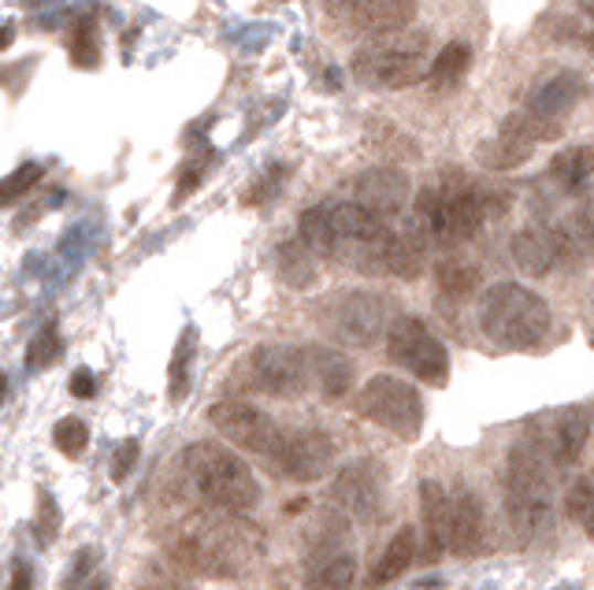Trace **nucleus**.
<instances>
[{
  "instance_id": "f257e3e1",
  "label": "nucleus",
  "mask_w": 594,
  "mask_h": 590,
  "mask_svg": "<svg viewBox=\"0 0 594 590\" xmlns=\"http://www.w3.org/2000/svg\"><path fill=\"white\" fill-rule=\"evenodd\" d=\"M416 230L427 234L438 246H460L473 242L487 223L484 190L465 171H446L443 186H427L416 197Z\"/></svg>"
},
{
  "instance_id": "f03ea898",
  "label": "nucleus",
  "mask_w": 594,
  "mask_h": 590,
  "mask_svg": "<svg viewBox=\"0 0 594 590\" xmlns=\"http://www.w3.org/2000/svg\"><path fill=\"white\" fill-rule=\"evenodd\" d=\"M261 554V532L242 521H201L179 535L176 557L182 568L212 579H234Z\"/></svg>"
},
{
  "instance_id": "7ed1b4c3",
  "label": "nucleus",
  "mask_w": 594,
  "mask_h": 590,
  "mask_svg": "<svg viewBox=\"0 0 594 590\" xmlns=\"http://www.w3.org/2000/svg\"><path fill=\"white\" fill-rule=\"evenodd\" d=\"M182 472H187L190 486L198 491L204 505L223 508L231 516H242L245 508L257 505V480H253L250 464L238 453L223 450L216 442H193L182 453Z\"/></svg>"
},
{
  "instance_id": "20e7f679",
  "label": "nucleus",
  "mask_w": 594,
  "mask_h": 590,
  "mask_svg": "<svg viewBox=\"0 0 594 590\" xmlns=\"http://www.w3.org/2000/svg\"><path fill=\"white\" fill-rule=\"evenodd\" d=\"M479 323L501 350H535L550 334V304L520 282H495L479 301Z\"/></svg>"
},
{
  "instance_id": "39448f33",
  "label": "nucleus",
  "mask_w": 594,
  "mask_h": 590,
  "mask_svg": "<svg viewBox=\"0 0 594 590\" xmlns=\"http://www.w3.org/2000/svg\"><path fill=\"white\" fill-rule=\"evenodd\" d=\"M427 37L424 34H409L405 30L394 37H379L375 45L357 49L350 67L361 83L375 86V89H409L427 78Z\"/></svg>"
},
{
  "instance_id": "423d86ee",
  "label": "nucleus",
  "mask_w": 594,
  "mask_h": 590,
  "mask_svg": "<svg viewBox=\"0 0 594 590\" xmlns=\"http://www.w3.org/2000/svg\"><path fill=\"white\" fill-rule=\"evenodd\" d=\"M506 521L520 538H539L550 532V491L547 472L531 450H517L506 464Z\"/></svg>"
},
{
  "instance_id": "0eeeda50",
  "label": "nucleus",
  "mask_w": 594,
  "mask_h": 590,
  "mask_svg": "<svg viewBox=\"0 0 594 590\" xmlns=\"http://www.w3.org/2000/svg\"><path fill=\"white\" fill-rule=\"evenodd\" d=\"M361 412L397 439H416L424 431V398L416 386L394 375H372L361 390Z\"/></svg>"
},
{
  "instance_id": "6e6552de",
  "label": "nucleus",
  "mask_w": 594,
  "mask_h": 590,
  "mask_svg": "<svg viewBox=\"0 0 594 590\" xmlns=\"http://www.w3.org/2000/svg\"><path fill=\"white\" fill-rule=\"evenodd\" d=\"M386 353L391 361L402 364L405 372H413L420 383H446L449 375V353L446 345L435 339L432 328L416 317H397L386 328Z\"/></svg>"
},
{
  "instance_id": "1a4fd4ad",
  "label": "nucleus",
  "mask_w": 594,
  "mask_h": 590,
  "mask_svg": "<svg viewBox=\"0 0 594 590\" xmlns=\"http://www.w3.org/2000/svg\"><path fill=\"white\" fill-rule=\"evenodd\" d=\"M268 461L279 468L286 480L316 483L323 480L327 468L335 461V442L331 435L316 431V427H283Z\"/></svg>"
},
{
  "instance_id": "9d476101",
  "label": "nucleus",
  "mask_w": 594,
  "mask_h": 590,
  "mask_svg": "<svg viewBox=\"0 0 594 590\" xmlns=\"http://www.w3.org/2000/svg\"><path fill=\"white\" fill-rule=\"evenodd\" d=\"M327 328H331L335 339L350 342V345H375L386 334V309L375 293L350 290L342 298H335L327 304Z\"/></svg>"
},
{
  "instance_id": "9b49d317",
  "label": "nucleus",
  "mask_w": 594,
  "mask_h": 590,
  "mask_svg": "<svg viewBox=\"0 0 594 590\" xmlns=\"http://www.w3.org/2000/svg\"><path fill=\"white\" fill-rule=\"evenodd\" d=\"M250 375L253 386L268 398H297L309 383V361H305V350H294V345H261L250 357Z\"/></svg>"
},
{
  "instance_id": "f8f14e48",
  "label": "nucleus",
  "mask_w": 594,
  "mask_h": 590,
  "mask_svg": "<svg viewBox=\"0 0 594 590\" xmlns=\"http://www.w3.org/2000/svg\"><path fill=\"white\" fill-rule=\"evenodd\" d=\"M209 420L223 439H231L238 450H253L261 457H268L275 450V439H279L283 431L268 412L253 409V405L245 401H216L209 409Z\"/></svg>"
},
{
  "instance_id": "ddd939ff",
  "label": "nucleus",
  "mask_w": 594,
  "mask_h": 590,
  "mask_svg": "<svg viewBox=\"0 0 594 590\" xmlns=\"http://www.w3.org/2000/svg\"><path fill=\"white\" fill-rule=\"evenodd\" d=\"M576 257L572 249V234L565 227H547V223H535V227H524L513 238V260L524 275H550L561 264H569Z\"/></svg>"
},
{
  "instance_id": "4468645a",
  "label": "nucleus",
  "mask_w": 594,
  "mask_h": 590,
  "mask_svg": "<svg viewBox=\"0 0 594 590\" xmlns=\"http://www.w3.org/2000/svg\"><path fill=\"white\" fill-rule=\"evenodd\" d=\"M327 8L372 37L402 34L416 15V0H327Z\"/></svg>"
},
{
  "instance_id": "2eb2a0df",
  "label": "nucleus",
  "mask_w": 594,
  "mask_h": 590,
  "mask_svg": "<svg viewBox=\"0 0 594 590\" xmlns=\"http://www.w3.org/2000/svg\"><path fill=\"white\" fill-rule=\"evenodd\" d=\"M353 205L379 219H394L409 205V179L397 168H368L353 179Z\"/></svg>"
},
{
  "instance_id": "dca6fc26",
  "label": "nucleus",
  "mask_w": 594,
  "mask_h": 590,
  "mask_svg": "<svg viewBox=\"0 0 594 590\" xmlns=\"http://www.w3.org/2000/svg\"><path fill=\"white\" fill-rule=\"evenodd\" d=\"M335 497L357 516H375L379 502H383V472L375 461H353L338 472Z\"/></svg>"
},
{
  "instance_id": "f3484780",
  "label": "nucleus",
  "mask_w": 594,
  "mask_h": 590,
  "mask_svg": "<svg viewBox=\"0 0 594 590\" xmlns=\"http://www.w3.org/2000/svg\"><path fill=\"white\" fill-rule=\"evenodd\" d=\"M484 546V502L473 491L449 494V521H446V549L460 557H473Z\"/></svg>"
},
{
  "instance_id": "a211bd4d",
  "label": "nucleus",
  "mask_w": 594,
  "mask_h": 590,
  "mask_svg": "<svg viewBox=\"0 0 594 590\" xmlns=\"http://www.w3.org/2000/svg\"><path fill=\"white\" fill-rule=\"evenodd\" d=\"M587 94V78L576 75V71H561L550 83H542L539 89L528 94V111L535 116H547V119H561L565 111H572Z\"/></svg>"
},
{
  "instance_id": "6ab92c4d",
  "label": "nucleus",
  "mask_w": 594,
  "mask_h": 590,
  "mask_svg": "<svg viewBox=\"0 0 594 590\" xmlns=\"http://www.w3.org/2000/svg\"><path fill=\"white\" fill-rule=\"evenodd\" d=\"M305 361H309V375L316 383H320V394L323 398H346L353 386V364L342 357V353L327 350V345H312V350H305Z\"/></svg>"
},
{
  "instance_id": "aec40b11",
  "label": "nucleus",
  "mask_w": 594,
  "mask_h": 590,
  "mask_svg": "<svg viewBox=\"0 0 594 590\" xmlns=\"http://www.w3.org/2000/svg\"><path fill=\"white\" fill-rule=\"evenodd\" d=\"M420 508H424L427 554H446V521H449V491L438 480L420 483Z\"/></svg>"
},
{
  "instance_id": "412c9836",
  "label": "nucleus",
  "mask_w": 594,
  "mask_h": 590,
  "mask_svg": "<svg viewBox=\"0 0 594 590\" xmlns=\"http://www.w3.org/2000/svg\"><path fill=\"white\" fill-rule=\"evenodd\" d=\"M424 271V234L420 230H394L383 253V275L397 279H416Z\"/></svg>"
},
{
  "instance_id": "4be33fe9",
  "label": "nucleus",
  "mask_w": 594,
  "mask_h": 590,
  "mask_svg": "<svg viewBox=\"0 0 594 590\" xmlns=\"http://www.w3.org/2000/svg\"><path fill=\"white\" fill-rule=\"evenodd\" d=\"M275 260H279V279L286 282V287L309 290L316 282V257L301 238L283 242L279 253H275Z\"/></svg>"
},
{
  "instance_id": "5701e85b",
  "label": "nucleus",
  "mask_w": 594,
  "mask_h": 590,
  "mask_svg": "<svg viewBox=\"0 0 594 590\" xmlns=\"http://www.w3.org/2000/svg\"><path fill=\"white\" fill-rule=\"evenodd\" d=\"M550 175L565 193H587L591 186V149L587 146H576V149H565L550 160Z\"/></svg>"
},
{
  "instance_id": "b1692460",
  "label": "nucleus",
  "mask_w": 594,
  "mask_h": 590,
  "mask_svg": "<svg viewBox=\"0 0 594 590\" xmlns=\"http://www.w3.org/2000/svg\"><path fill=\"white\" fill-rule=\"evenodd\" d=\"M413 557H416V527H402V532L391 538V546L383 549V557H379L372 583L383 587V583H391V579L405 576V568L413 565Z\"/></svg>"
},
{
  "instance_id": "393cba45",
  "label": "nucleus",
  "mask_w": 594,
  "mask_h": 590,
  "mask_svg": "<svg viewBox=\"0 0 594 590\" xmlns=\"http://www.w3.org/2000/svg\"><path fill=\"white\" fill-rule=\"evenodd\" d=\"M498 135H509L524 146L535 149L539 141H554L561 138V119H547V116H535V111H513V116L501 119Z\"/></svg>"
},
{
  "instance_id": "a878e982",
  "label": "nucleus",
  "mask_w": 594,
  "mask_h": 590,
  "mask_svg": "<svg viewBox=\"0 0 594 590\" xmlns=\"http://www.w3.org/2000/svg\"><path fill=\"white\" fill-rule=\"evenodd\" d=\"M435 282H438V293H443V298L465 301V298H473V293L479 290V268H476V264H468V260L446 257V260H438Z\"/></svg>"
},
{
  "instance_id": "bb28decb",
  "label": "nucleus",
  "mask_w": 594,
  "mask_h": 590,
  "mask_svg": "<svg viewBox=\"0 0 594 590\" xmlns=\"http://www.w3.org/2000/svg\"><path fill=\"white\" fill-rule=\"evenodd\" d=\"M587 439H591L587 405H576V409L561 416V423H558V457H561V464H576L583 457V450H587Z\"/></svg>"
},
{
  "instance_id": "cd10ccee",
  "label": "nucleus",
  "mask_w": 594,
  "mask_h": 590,
  "mask_svg": "<svg viewBox=\"0 0 594 590\" xmlns=\"http://www.w3.org/2000/svg\"><path fill=\"white\" fill-rule=\"evenodd\" d=\"M476 160L487 171H513V168L528 164V160H531V146H524V141H517L509 135H495V138L484 141V146L476 149Z\"/></svg>"
},
{
  "instance_id": "c85d7f7f",
  "label": "nucleus",
  "mask_w": 594,
  "mask_h": 590,
  "mask_svg": "<svg viewBox=\"0 0 594 590\" xmlns=\"http://www.w3.org/2000/svg\"><path fill=\"white\" fill-rule=\"evenodd\" d=\"M67 53L75 67H97L100 64V42H97V19L82 15L67 30Z\"/></svg>"
},
{
  "instance_id": "c756f323",
  "label": "nucleus",
  "mask_w": 594,
  "mask_h": 590,
  "mask_svg": "<svg viewBox=\"0 0 594 590\" xmlns=\"http://www.w3.org/2000/svg\"><path fill=\"white\" fill-rule=\"evenodd\" d=\"M353 576H357L353 557L350 554H335V557H327V561H320L312 568L305 590H350Z\"/></svg>"
},
{
  "instance_id": "7c9ffc66",
  "label": "nucleus",
  "mask_w": 594,
  "mask_h": 590,
  "mask_svg": "<svg viewBox=\"0 0 594 590\" xmlns=\"http://www.w3.org/2000/svg\"><path fill=\"white\" fill-rule=\"evenodd\" d=\"M193 353H198V328H182V339L176 345V357H171V368H168V386H171V401L176 405L187 398Z\"/></svg>"
},
{
  "instance_id": "2f4dec72",
  "label": "nucleus",
  "mask_w": 594,
  "mask_h": 590,
  "mask_svg": "<svg viewBox=\"0 0 594 590\" xmlns=\"http://www.w3.org/2000/svg\"><path fill=\"white\" fill-rule=\"evenodd\" d=\"M468 64H473V49L460 45V42H454V45H446L443 53H438V56L432 60V67H427V78H432L435 86L457 83V78L468 71Z\"/></svg>"
},
{
  "instance_id": "473e14b6",
  "label": "nucleus",
  "mask_w": 594,
  "mask_h": 590,
  "mask_svg": "<svg viewBox=\"0 0 594 590\" xmlns=\"http://www.w3.org/2000/svg\"><path fill=\"white\" fill-rule=\"evenodd\" d=\"M565 513H569V521H576L587 535L594 532V486H591L587 475L569 486V494H565Z\"/></svg>"
},
{
  "instance_id": "72a5a7b5",
  "label": "nucleus",
  "mask_w": 594,
  "mask_h": 590,
  "mask_svg": "<svg viewBox=\"0 0 594 590\" xmlns=\"http://www.w3.org/2000/svg\"><path fill=\"white\" fill-rule=\"evenodd\" d=\"M60 350H64V342H60L56 323H45V328L38 331V339L30 342V350H26V368H49V364L60 361Z\"/></svg>"
},
{
  "instance_id": "f704fd0d",
  "label": "nucleus",
  "mask_w": 594,
  "mask_h": 590,
  "mask_svg": "<svg viewBox=\"0 0 594 590\" xmlns=\"http://www.w3.org/2000/svg\"><path fill=\"white\" fill-rule=\"evenodd\" d=\"M38 179H41V164H23L8 179H0V208H8V205H15L19 197H26V193L38 186Z\"/></svg>"
},
{
  "instance_id": "c9c22d12",
  "label": "nucleus",
  "mask_w": 594,
  "mask_h": 590,
  "mask_svg": "<svg viewBox=\"0 0 594 590\" xmlns=\"http://www.w3.org/2000/svg\"><path fill=\"white\" fill-rule=\"evenodd\" d=\"M53 442H56L60 453L78 457L89 446V427L82 423L78 416H64V420L56 423V431H53Z\"/></svg>"
},
{
  "instance_id": "e433bc0d",
  "label": "nucleus",
  "mask_w": 594,
  "mask_h": 590,
  "mask_svg": "<svg viewBox=\"0 0 594 590\" xmlns=\"http://www.w3.org/2000/svg\"><path fill=\"white\" fill-rule=\"evenodd\" d=\"M283 179H286V168H283V164L268 168V171H264V175L257 179V186H253L250 193H245V205H261V201H268L272 193H279Z\"/></svg>"
},
{
  "instance_id": "4c0bfd02",
  "label": "nucleus",
  "mask_w": 594,
  "mask_h": 590,
  "mask_svg": "<svg viewBox=\"0 0 594 590\" xmlns=\"http://www.w3.org/2000/svg\"><path fill=\"white\" fill-rule=\"evenodd\" d=\"M138 453H141L138 439H127V442H119L116 457H112V480H116V483H123V480H127V475H130V468H135V461H138Z\"/></svg>"
},
{
  "instance_id": "58836bf2",
  "label": "nucleus",
  "mask_w": 594,
  "mask_h": 590,
  "mask_svg": "<svg viewBox=\"0 0 594 590\" xmlns=\"http://www.w3.org/2000/svg\"><path fill=\"white\" fill-rule=\"evenodd\" d=\"M204 168H209V157H204V160H198V164H190L187 171H182V175H179V190H176V205H182V201H187L190 193L201 186V179H204Z\"/></svg>"
},
{
  "instance_id": "ea45409f",
  "label": "nucleus",
  "mask_w": 594,
  "mask_h": 590,
  "mask_svg": "<svg viewBox=\"0 0 594 590\" xmlns=\"http://www.w3.org/2000/svg\"><path fill=\"white\" fill-rule=\"evenodd\" d=\"M71 394H75V398H94V394H97L94 372H89V368H78L75 375H71Z\"/></svg>"
},
{
  "instance_id": "a19ab883",
  "label": "nucleus",
  "mask_w": 594,
  "mask_h": 590,
  "mask_svg": "<svg viewBox=\"0 0 594 590\" xmlns=\"http://www.w3.org/2000/svg\"><path fill=\"white\" fill-rule=\"evenodd\" d=\"M576 234H580V249L591 246V208L576 212Z\"/></svg>"
},
{
  "instance_id": "79ce46f5",
  "label": "nucleus",
  "mask_w": 594,
  "mask_h": 590,
  "mask_svg": "<svg viewBox=\"0 0 594 590\" xmlns=\"http://www.w3.org/2000/svg\"><path fill=\"white\" fill-rule=\"evenodd\" d=\"M8 590H30V572L23 565H15V576H12V587Z\"/></svg>"
},
{
  "instance_id": "37998d69",
  "label": "nucleus",
  "mask_w": 594,
  "mask_h": 590,
  "mask_svg": "<svg viewBox=\"0 0 594 590\" xmlns=\"http://www.w3.org/2000/svg\"><path fill=\"white\" fill-rule=\"evenodd\" d=\"M12 37H15V30H12V26H4V30H0V49H8V45H12Z\"/></svg>"
},
{
  "instance_id": "c03bdc74",
  "label": "nucleus",
  "mask_w": 594,
  "mask_h": 590,
  "mask_svg": "<svg viewBox=\"0 0 594 590\" xmlns=\"http://www.w3.org/2000/svg\"><path fill=\"white\" fill-rule=\"evenodd\" d=\"M4 394H8V379L0 375V401H4Z\"/></svg>"
}]
</instances>
